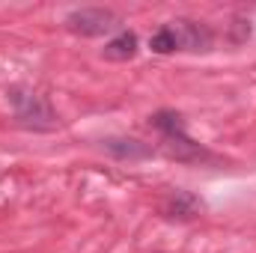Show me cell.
Segmentation results:
<instances>
[{
    "mask_svg": "<svg viewBox=\"0 0 256 253\" xmlns=\"http://www.w3.org/2000/svg\"><path fill=\"white\" fill-rule=\"evenodd\" d=\"M137 51H140L137 33L122 30V33H116V36L104 45L102 57H104V60H110V63H128V60H134V57H137Z\"/></svg>",
    "mask_w": 256,
    "mask_h": 253,
    "instance_id": "cell-7",
    "label": "cell"
},
{
    "mask_svg": "<svg viewBox=\"0 0 256 253\" xmlns=\"http://www.w3.org/2000/svg\"><path fill=\"white\" fill-rule=\"evenodd\" d=\"M66 30L74 33V36H84V39H92V36H108L120 27L116 21V12L114 9H102V6H84V9H72L63 18Z\"/></svg>",
    "mask_w": 256,
    "mask_h": 253,
    "instance_id": "cell-3",
    "label": "cell"
},
{
    "mask_svg": "<svg viewBox=\"0 0 256 253\" xmlns=\"http://www.w3.org/2000/svg\"><path fill=\"white\" fill-rule=\"evenodd\" d=\"M149 128H155L161 134V143H164V152L176 161H185V164H194V161H206L208 152L194 143L185 131V116L179 110H155L149 116Z\"/></svg>",
    "mask_w": 256,
    "mask_h": 253,
    "instance_id": "cell-2",
    "label": "cell"
},
{
    "mask_svg": "<svg viewBox=\"0 0 256 253\" xmlns=\"http://www.w3.org/2000/svg\"><path fill=\"white\" fill-rule=\"evenodd\" d=\"M202 212V202L188 194V190H173L167 200H164V214L173 218V220H191Z\"/></svg>",
    "mask_w": 256,
    "mask_h": 253,
    "instance_id": "cell-6",
    "label": "cell"
},
{
    "mask_svg": "<svg viewBox=\"0 0 256 253\" xmlns=\"http://www.w3.org/2000/svg\"><path fill=\"white\" fill-rule=\"evenodd\" d=\"M6 102L15 114V122L21 128H27V131H54L60 126L57 110L51 108V102L27 84H12L6 90Z\"/></svg>",
    "mask_w": 256,
    "mask_h": 253,
    "instance_id": "cell-1",
    "label": "cell"
},
{
    "mask_svg": "<svg viewBox=\"0 0 256 253\" xmlns=\"http://www.w3.org/2000/svg\"><path fill=\"white\" fill-rule=\"evenodd\" d=\"M173 30H176V39H179V51H208L214 45V36L212 30L202 24V21H170Z\"/></svg>",
    "mask_w": 256,
    "mask_h": 253,
    "instance_id": "cell-4",
    "label": "cell"
},
{
    "mask_svg": "<svg viewBox=\"0 0 256 253\" xmlns=\"http://www.w3.org/2000/svg\"><path fill=\"white\" fill-rule=\"evenodd\" d=\"M149 48H152L155 54H161V57H167V54H176V51H179V39H176V30H173V24H164V27H158V30L149 36Z\"/></svg>",
    "mask_w": 256,
    "mask_h": 253,
    "instance_id": "cell-8",
    "label": "cell"
},
{
    "mask_svg": "<svg viewBox=\"0 0 256 253\" xmlns=\"http://www.w3.org/2000/svg\"><path fill=\"white\" fill-rule=\"evenodd\" d=\"M102 149L108 155H114L116 161H143L152 155V146L140 143L137 137H108V140H102Z\"/></svg>",
    "mask_w": 256,
    "mask_h": 253,
    "instance_id": "cell-5",
    "label": "cell"
}]
</instances>
